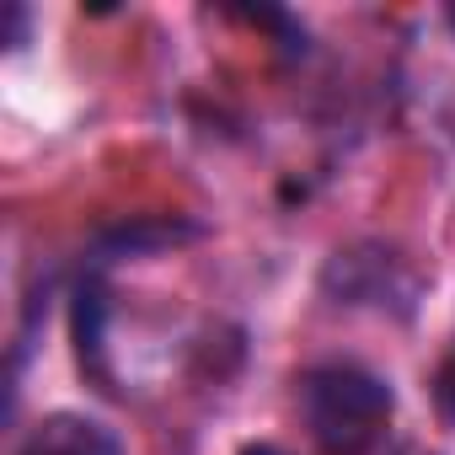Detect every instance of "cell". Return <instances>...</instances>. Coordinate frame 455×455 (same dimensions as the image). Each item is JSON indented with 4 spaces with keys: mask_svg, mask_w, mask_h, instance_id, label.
Wrapping results in <instances>:
<instances>
[{
    "mask_svg": "<svg viewBox=\"0 0 455 455\" xmlns=\"http://www.w3.org/2000/svg\"><path fill=\"white\" fill-rule=\"evenodd\" d=\"M300 407L327 450L359 455L391 418V386L359 364H322L300 380Z\"/></svg>",
    "mask_w": 455,
    "mask_h": 455,
    "instance_id": "obj_1",
    "label": "cell"
},
{
    "mask_svg": "<svg viewBox=\"0 0 455 455\" xmlns=\"http://www.w3.org/2000/svg\"><path fill=\"white\" fill-rule=\"evenodd\" d=\"M22 455H124V450H118V434L108 423L81 418V412H49L22 439Z\"/></svg>",
    "mask_w": 455,
    "mask_h": 455,
    "instance_id": "obj_2",
    "label": "cell"
},
{
    "mask_svg": "<svg viewBox=\"0 0 455 455\" xmlns=\"http://www.w3.org/2000/svg\"><path fill=\"white\" fill-rule=\"evenodd\" d=\"M102 322H108L102 284H81V295H76V343H81V359L102 354Z\"/></svg>",
    "mask_w": 455,
    "mask_h": 455,
    "instance_id": "obj_3",
    "label": "cell"
},
{
    "mask_svg": "<svg viewBox=\"0 0 455 455\" xmlns=\"http://www.w3.org/2000/svg\"><path fill=\"white\" fill-rule=\"evenodd\" d=\"M439 402H444V407L455 412V354H450V359L439 364Z\"/></svg>",
    "mask_w": 455,
    "mask_h": 455,
    "instance_id": "obj_4",
    "label": "cell"
},
{
    "mask_svg": "<svg viewBox=\"0 0 455 455\" xmlns=\"http://www.w3.org/2000/svg\"><path fill=\"white\" fill-rule=\"evenodd\" d=\"M242 455H279L274 444H252V450H242Z\"/></svg>",
    "mask_w": 455,
    "mask_h": 455,
    "instance_id": "obj_5",
    "label": "cell"
}]
</instances>
